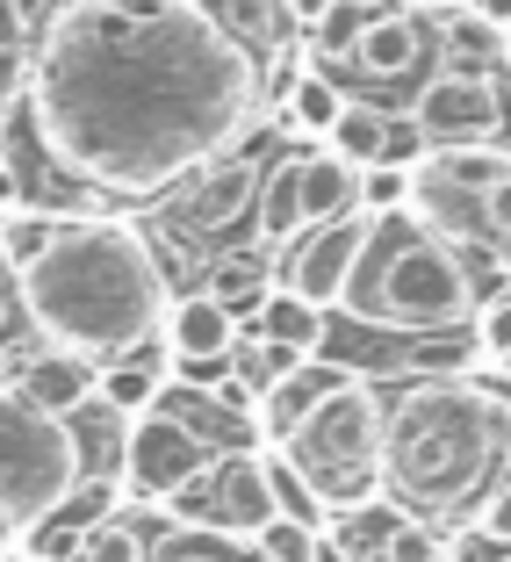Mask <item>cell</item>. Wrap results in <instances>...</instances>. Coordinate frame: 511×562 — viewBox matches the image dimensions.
Segmentation results:
<instances>
[{
  "label": "cell",
  "mask_w": 511,
  "mask_h": 562,
  "mask_svg": "<svg viewBox=\"0 0 511 562\" xmlns=\"http://www.w3.org/2000/svg\"><path fill=\"white\" fill-rule=\"evenodd\" d=\"M30 109L66 173L145 195L238 137L252 58L195 0H72L44 30Z\"/></svg>",
  "instance_id": "1"
},
{
  "label": "cell",
  "mask_w": 511,
  "mask_h": 562,
  "mask_svg": "<svg viewBox=\"0 0 511 562\" xmlns=\"http://www.w3.org/2000/svg\"><path fill=\"white\" fill-rule=\"evenodd\" d=\"M15 296L50 347L87 361H123L166 331V274L130 224H66L15 274Z\"/></svg>",
  "instance_id": "2"
},
{
  "label": "cell",
  "mask_w": 511,
  "mask_h": 562,
  "mask_svg": "<svg viewBox=\"0 0 511 562\" xmlns=\"http://www.w3.org/2000/svg\"><path fill=\"white\" fill-rule=\"evenodd\" d=\"M511 412L482 404L468 382H418L404 390L382 426V491L432 519H454L462 505L490 497V469L504 462Z\"/></svg>",
  "instance_id": "3"
},
{
  "label": "cell",
  "mask_w": 511,
  "mask_h": 562,
  "mask_svg": "<svg viewBox=\"0 0 511 562\" xmlns=\"http://www.w3.org/2000/svg\"><path fill=\"white\" fill-rule=\"evenodd\" d=\"M347 311H361L367 325H396V331H446L476 317V274L446 232L418 224V216H375L361 267H353Z\"/></svg>",
  "instance_id": "4"
},
{
  "label": "cell",
  "mask_w": 511,
  "mask_h": 562,
  "mask_svg": "<svg viewBox=\"0 0 511 562\" xmlns=\"http://www.w3.org/2000/svg\"><path fill=\"white\" fill-rule=\"evenodd\" d=\"M382 426H389L382 397L353 375L347 390L331 404H317V412L303 418V432L288 447H274V454H288V469H296L317 491V505L339 519V513H353V505H375L382 497Z\"/></svg>",
  "instance_id": "5"
},
{
  "label": "cell",
  "mask_w": 511,
  "mask_h": 562,
  "mask_svg": "<svg viewBox=\"0 0 511 562\" xmlns=\"http://www.w3.org/2000/svg\"><path fill=\"white\" fill-rule=\"evenodd\" d=\"M80 483V440L66 418L36 412L22 390H0V519L44 527L66 513V497Z\"/></svg>",
  "instance_id": "6"
},
{
  "label": "cell",
  "mask_w": 511,
  "mask_h": 562,
  "mask_svg": "<svg viewBox=\"0 0 511 562\" xmlns=\"http://www.w3.org/2000/svg\"><path fill=\"white\" fill-rule=\"evenodd\" d=\"M173 519L188 533H216V541H260L281 519L274 483H266V454H216L181 497H173Z\"/></svg>",
  "instance_id": "7"
},
{
  "label": "cell",
  "mask_w": 511,
  "mask_h": 562,
  "mask_svg": "<svg viewBox=\"0 0 511 562\" xmlns=\"http://www.w3.org/2000/svg\"><path fill=\"white\" fill-rule=\"evenodd\" d=\"M209 462H216L209 440H202L188 418H173L166 404L145 412V418H130V432H123V476H130L137 497H166V505H173Z\"/></svg>",
  "instance_id": "8"
},
{
  "label": "cell",
  "mask_w": 511,
  "mask_h": 562,
  "mask_svg": "<svg viewBox=\"0 0 511 562\" xmlns=\"http://www.w3.org/2000/svg\"><path fill=\"white\" fill-rule=\"evenodd\" d=\"M411 123L432 137V151H462V145H490L497 123H504V109H497L490 72H454V66H446L440 80L418 87Z\"/></svg>",
  "instance_id": "9"
},
{
  "label": "cell",
  "mask_w": 511,
  "mask_h": 562,
  "mask_svg": "<svg viewBox=\"0 0 511 562\" xmlns=\"http://www.w3.org/2000/svg\"><path fill=\"white\" fill-rule=\"evenodd\" d=\"M367 238H375V216H339V224H317V232L288 252V281H281V289H288V296H303V303H317V311L347 303L353 267H361Z\"/></svg>",
  "instance_id": "10"
},
{
  "label": "cell",
  "mask_w": 511,
  "mask_h": 562,
  "mask_svg": "<svg viewBox=\"0 0 511 562\" xmlns=\"http://www.w3.org/2000/svg\"><path fill=\"white\" fill-rule=\"evenodd\" d=\"M15 390L36 404V412H50V418H66V426H72V412L101 404V361L44 347V353H30V361H22V382H15Z\"/></svg>",
  "instance_id": "11"
},
{
  "label": "cell",
  "mask_w": 511,
  "mask_h": 562,
  "mask_svg": "<svg viewBox=\"0 0 511 562\" xmlns=\"http://www.w3.org/2000/svg\"><path fill=\"white\" fill-rule=\"evenodd\" d=\"M347 382H353V375H347V368H331V361H296V368H288V375H281L274 390L260 397V412H252V418H260V432H266L274 447H288V440L303 432V418H310L317 404H331Z\"/></svg>",
  "instance_id": "12"
},
{
  "label": "cell",
  "mask_w": 511,
  "mask_h": 562,
  "mask_svg": "<svg viewBox=\"0 0 511 562\" xmlns=\"http://www.w3.org/2000/svg\"><path fill=\"white\" fill-rule=\"evenodd\" d=\"M238 347V317L202 289V296H181L166 311V353L173 361H231Z\"/></svg>",
  "instance_id": "13"
},
{
  "label": "cell",
  "mask_w": 511,
  "mask_h": 562,
  "mask_svg": "<svg viewBox=\"0 0 511 562\" xmlns=\"http://www.w3.org/2000/svg\"><path fill=\"white\" fill-rule=\"evenodd\" d=\"M339 216H361V173H353L347 159H331V151H317V159H303V224H339Z\"/></svg>",
  "instance_id": "14"
},
{
  "label": "cell",
  "mask_w": 511,
  "mask_h": 562,
  "mask_svg": "<svg viewBox=\"0 0 511 562\" xmlns=\"http://www.w3.org/2000/svg\"><path fill=\"white\" fill-rule=\"evenodd\" d=\"M418 50H425V36H418L411 15H367L353 58H361L367 80H404V72H418Z\"/></svg>",
  "instance_id": "15"
},
{
  "label": "cell",
  "mask_w": 511,
  "mask_h": 562,
  "mask_svg": "<svg viewBox=\"0 0 511 562\" xmlns=\"http://www.w3.org/2000/svg\"><path fill=\"white\" fill-rule=\"evenodd\" d=\"M252 331H260L266 347L310 361V353L325 347V311H317V303H303V296H288V289H274V296L260 303V317H252Z\"/></svg>",
  "instance_id": "16"
},
{
  "label": "cell",
  "mask_w": 511,
  "mask_h": 562,
  "mask_svg": "<svg viewBox=\"0 0 511 562\" xmlns=\"http://www.w3.org/2000/svg\"><path fill=\"white\" fill-rule=\"evenodd\" d=\"M303 224V159H281L260 173V238L266 246H296Z\"/></svg>",
  "instance_id": "17"
},
{
  "label": "cell",
  "mask_w": 511,
  "mask_h": 562,
  "mask_svg": "<svg viewBox=\"0 0 511 562\" xmlns=\"http://www.w3.org/2000/svg\"><path fill=\"white\" fill-rule=\"evenodd\" d=\"M382 137H389V116L367 109V101H347L339 123H331V159H347L353 173H367V166H382Z\"/></svg>",
  "instance_id": "18"
},
{
  "label": "cell",
  "mask_w": 511,
  "mask_h": 562,
  "mask_svg": "<svg viewBox=\"0 0 511 562\" xmlns=\"http://www.w3.org/2000/svg\"><path fill=\"white\" fill-rule=\"evenodd\" d=\"M252 195H260V173H252L246 159H224L209 181H202V195H195V224H202V232H216V224H231Z\"/></svg>",
  "instance_id": "19"
},
{
  "label": "cell",
  "mask_w": 511,
  "mask_h": 562,
  "mask_svg": "<svg viewBox=\"0 0 511 562\" xmlns=\"http://www.w3.org/2000/svg\"><path fill=\"white\" fill-rule=\"evenodd\" d=\"M440 36H446V58H482V66L504 58V30L490 15H476V8H446Z\"/></svg>",
  "instance_id": "20"
},
{
  "label": "cell",
  "mask_w": 511,
  "mask_h": 562,
  "mask_svg": "<svg viewBox=\"0 0 511 562\" xmlns=\"http://www.w3.org/2000/svg\"><path fill=\"white\" fill-rule=\"evenodd\" d=\"M339 87L325 80V72H303L296 87H288V116H296V131H317V137H331V123H339Z\"/></svg>",
  "instance_id": "21"
},
{
  "label": "cell",
  "mask_w": 511,
  "mask_h": 562,
  "mask_svg": "<svg viewBox=\"0 0 511 562\" xmlns=\"http://www.w3.org/2000/svg\"><path fill=\"white\" fill-rule=\"evenodd\" d=\"M209 296L216 303H224V311H231V317H260V303H266V267L260 260H224V267H216V289H209Z\"/></svg>",
  "instance_id": "22"
},
{
  "label": "cell",
  "mask_w": 511,
  "mask_h": 562,
  "mask_svg": "<svg viewBox=\"0 0 511 562\" xmlns=\"http://www.w3.org/2000/svg\"><path fill=\"white\" fill-rule=\"evenodd\" d=\"M266 483H274L281 519H296V527H325V505H317V491L288 469V454H266Z\"/></svg>",
  "instance_id": "23"
},
{
  "label": "cell",
  "mask_w": 511,
  "mask_h": 562,
  "mask_svg": "<svg viewBox=\"0 0 511 562\" xmlns=\"http://www.w3.org/2000/svg\"><path fill=\"white\" fill-rule=\"evenodd\" d=\"M80 562H151V548H145V533H137L130 519H101V527H87Z\"/></svg>",
  "instance_id": "24"
},
{
  "label": "cell",
  "mask_w": 511,
  "mask_h": 562,
  "mask_svg": "<svg viewBox=\"0 0 511 562\" xmlns=\"http://www.w3.org/2000/svg\"><path fill=\"white\" fill-rule=\"evenodd\" d=\"M66 232V224H50V216H15V224H8V232H0V252H8V267H36L50 252V238Z\"/></svg>",
  "instance_id": "25"
},
{
  "label": "cell",
  "mask_w": 511,
  "mask_h": 562,
  "mask_svg": "<svg viewBox=\"0 0 511 562\" xmlns=\"http://www.w3.org/2000/svg\"><path fill=\"white\" fill-rule=\"evenodd\" d=\"M476 353L482 361H511V289L476 303Z\"/></svg>",
  "instance_id": "26"
},
{
  "label": "cell",
  "mask_w": 511,
  "mask_h": 562,
  "mask_svg": "<svg viewBox=\"0 0 511 562\" xmlns=\"http://www.w3.org/2000/svg\"><path fill=\"white\" fill-rule=\"evenodd\" d=\"M411 202V173H396V166H367L361 173V216H396Z\"/></svg>",
  "instance_id": "27"
},
{
  "label": "cell",
  "mask_w": 511,
  "mask_h": 562,
  "mask_svg": "<svg viewBox=\"0 0 511 562\" xmlns=\"http://www.w3.org/2000/svg\"><path fill=\"white\" fill-rule=\"evenodd\" d=\"M260 562H317V527H296V519H274L252 548Z\"/></svg>",
  "instance_id": "28"
},
{
  "label": "cell",
  "mask_w": 511,
  "mask_h": 562,
  "mask_svg": "<svg viewBox=\"0 0 511 562\" xmlns=\"http://www.w3.org/2000/svg\"><path fill=\"white\" fill-rule=\"evenodd\" d=\"M425 159H432V137L418 131L411 116H389V137H382V166H396V173H418Z\"/></svg>",
  "instance_id": "29"
},
{
  "label": "cell",
  "mask_w": 511,
  "mask_h": 562,
  "mask_svg": "<svg viewBox=\"0 0 511 562\" xmlns=\"http://www.w3.org/2000/svg\"><path fill=\"white\" fill-rule=\"evenodd\" d=\"M375 562H446V541H440L432 527H418V519H404V527L382 541Z\"/></svg>",
  "instance_id": "30"
},
{
  "label": "cell",
  "mask_w": 511,
  "mask_h": 562,
  "mask_svg": "<svg viewBox=\"0 0 511 562\" xmlns=\"http://www.w3.org/2000/svg\"><path fill=\"white\" fill-rule=\"evenodd\" d=\"M151 562H260V555H246L238 541H216V533H181V541H166Z\"/></svg>",
  "instance_id": "31"
},
{
  "label": "cell",
  "mask_w": 511,
  "mask_h": 562,
  "mask_svg": "<svg viewBox=\"0 0 511 562\" xmlns=\"http://www.w3.org/2000/svg\"><path fill=\"white\" fill-rule=\"evenodd\" d=\"M476 527L490 533V541H504V548H511V476H497V483H490V497L476 505Z\"/></svg>",
  "instance_id": "32"
},
{
  "label": "cell",
  "mask_w": 511,
  "mask_h": 562,
  "mask_svg": "<svg viewBox=\"0 0 511 562\" xmlns=\"http://www.w3.org/2000/svg\"><path fill=\"white\" fill-rule=\"evenodd\" d=\"M446 562H511V548H504V541H490L482 527H468V533H454Z\"/></svg>",
  "instance_id": "33"
},
{
  "label": "cell",
  "mask_w": 511,
  "mask_h": 562,
  "mask_svg": "<svg viewBox=\"0 0 511 562\" xmlns=\"http://www.w3.org/2000/svg\"><path fill=\"white\" fill-rule=\"evenodd\" d=\"M482 232H490V238H504V246H511V173L490 188V195H482Z\"/></svg>",
  "instance_id": "34"
},
{
  "label": "cell",
  "mask_w": 511,
  "mask_h": 562,
  "mask_svg": "<svg viewBox=\"0 0 511 562\" xmlns=\"http://www.w3.org/2000/svg\"><path fill=\"white\" fill-rule=\"evenodd\" d=\"M22 44V0H0V58H15Z\"/></svg>",
  "instance_id": "35"
},
{
  "label": "cell",
  "mask_w": 511,
  "mask_h": 562,
  "mask_svg": "<svg viewBox=\"0 0 511 562\" xmlns=\"http://www.w3.org/2000/svg\"><path fill=\"white\" fill-rule=\"evenodd\" d=\"M331 8H339V0H288V15H296V22H325Z\"/></svg>",
  "instance_id": "36"
},
{
  "label": "cell",
  "mask_w": 511,
  "mask_h": 562,
  "mask_svg": "<svg viewBox=\"0 0 511 562\" xmlns=\"http://www.w3.org/2000/svg\"><path fill=\"white\" fill-rule=\"evenodd\" d=\"M476 15H490L497 30H511V0H476Z\"/></svg>",
  "instance_id": "37"
},
{
  "label": "cell",
  "mask_w": 511,
  "mask_h": 562,
  "mask_svg": "<svg viewBox=\"0 0 511 562\" xmlns=\"http://www.w3.org/2000/svg\"><path fill=\"white\" fill-rule=\"evenodd\" d=\"M8 317H15V296H8V281H0V331H8Z\"/></svg>",
  "instance_id": "38"
},
{
  "label": "cell",
  "mask_w": 511,
  "mask_h": 562,
  "mask_svg": "<svg viewBox=\"0 0 511 562\" xmlns=\"http://www.w3.org/2000/svg\"><path fill=\"white\" fill-rule=\"evenodd\" d=\"M404 8H425V15H446V8H454V0H404Z\"/></svg>",
  "instance_id": "39"
},
{
  "label": "cell",
  "mask_w": 511,
  "mask_h": 562,
  "mask_svg": "<svg viewBox=\"0 0 511 562\" xmlns=\"http://www.w3.org/2000/svg\"><path fill=\"white\" fill-rule=\"evenodd\" d=\"M497 469H504V476H511V426H504V462H497Z\"/></svg>",
  "instance_id": "40"
},
{
  "label": "cell",
  "mask_w": 511,
  "mask_h": 562,
  "mask_svg": "<svg viewBox=\"0 0 511 562\" xmlns=\"http://www.w3.org/2000/svg\"><path fill=\"white\" fill-rule=\"evenodd\" d=\"M504 66H511V30H504Z\"/></svg>",
  "instance_id": "41"
},
{
  "label": "cell",
  "mask_w": 511,
  "mask_h": 562,
  "mask_svg": "<svg viewBox=\"0 0 511 562\" xmlns=\"http://www.w3.org/2000/svg\"><path fill=\"white\" fill-rule=\"evenodd\" d=\"M0 541H8V519H0Z\"/></svg>",
  "instance_id": "42"
}]
</instances>
